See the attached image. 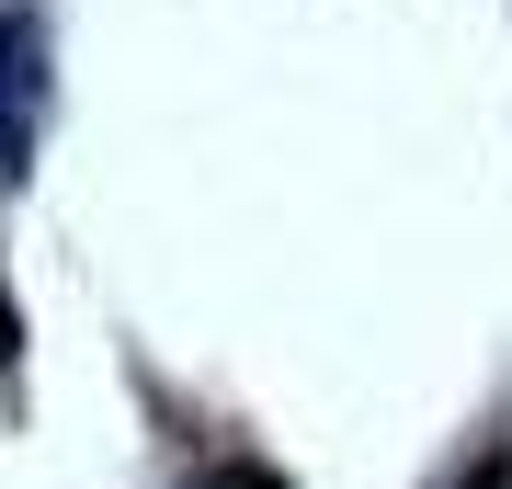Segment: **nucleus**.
Masks as SVG:
<instances>
[{
    "label": "nucleus",
    "instance_id": "1",
    "mask_svg": "<svg viewBox=\"0 0 512 489\" xmlns=\"http://www.w3.org/2000/svg\"><path fill=\"white\" fill-rule=\"evenodd\" d=\"M35 126H46V35L0 12V194L35 171Z\"/></svg>",
    "mask_w": 512,
    "mask_h": 489
},
{
    "label": "nucleus",
    "instance_id": "3",
    "mask_svg": "<svg viewBox=\"0 0 512 489\" xmlns=\"http://www.w3.org/2000/svg\"><path fill=\"white\" fill-rule=\"evenodd\" d=\"M12 364H23V342H12V296H0V376H12Z\"/></svg>",
    "mask_w": 512,
    "mask_h": 489
},
{
    "label": "nucleus",
    "instance_id": "2",
    "mask_svg": "<svg viewBox=\"0 0 512 489\" xmlns=\"http://www.w3.org/2000/svg\"><path fill=\"white\" fill-rule=\"evenodd\" d=\"M456 489H512V444H490V455H478V467H467Z\"/></svg>",
    "mask_w": 512,
    "mask_h": 489
}]
</instances>
